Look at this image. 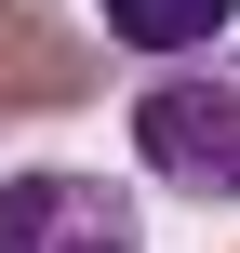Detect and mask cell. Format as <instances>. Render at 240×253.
<instances>
[{
  "instance_id": "cell-1",
  "label": "cell",
  "mask_w": 240,
  "mask_h": 253,
  "mask_svg": "<svg viewBox=\"0 0 240 253\" xmlns=\"http://www.w3.org/2000/svg\"><path fill=\"white\" fill-rule=\"evenodd\" d=\"M134 160L160 173V187H187V200H240V67L214 53H174V80H147L134 93Z\"/></svg>"
},
{
  "instance_id": "cell-2",
  "label": "cell",
  "mask_w": 240,
  "mask_h": 253,
  "mask_svg": "<svg viewBox=\"0 0 240 253\" xmlns=\"http://www.w3.org/2000/svg\"><path fill=\"white\" fill-rule=\"evenodd\" d=\"M0 253H147L134 227V187L107 173H0Z\"/></svg>"
},
{
  "instance_id": "cell-3",
  "label": "cell",
  "mask_w": 240,
  "mask_h": 253,
  "mask_svg": "<svg viewBox=\"0 0 240 253\" xmlns=\"http://www.w3.org/2000/svg\"><path fill=\"white\" fill-rule=\"evenodd\" d=\"M94 93V53L40 27V0H0V120H53Z\"/></svg>"
},
{
  "instance_id": "cell-4",
  "label": "cell",
  "mask_w": 240,
  "mask_h": 253,
  "mask_svg": "<svg viewBox=\"0 0 240 253\" xmlns=\"http://www.w3.org/2000/svg\"><path fill=\"white\" fill-rule=\"evenodd\" d=\"M94 13H107V40H120V53H200L240 0H94Z\"/></svg>"
}]
</instances>
